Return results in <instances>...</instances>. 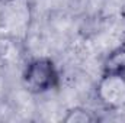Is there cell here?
<instances>
[{
	"instance_id": "obj_1",
	"label": "cell",
	"mask_w": 125,
	"mask_h": 123,
	"mask_svg": "<svg viewBox=\"0 0 125 123\" xmlns=\"http://www.w3.org/2000/svg\"><path fill=\"white\" fill-rule=\"evenodd\" d=\"M22 83L28 91L42 94L57 87L58 71L50 58H35L26 64L22 72Z\"/></svg>"
},
{
	"instance_id": "obj_2",
	"label": "cell",
	"mask_w": 125,
	"mask_h": 123,
	"mask_svg": "<svg viewBox=\"0 0 125 123\" xmlns=\"http://www.w3.org/2000/svg\"><path fill=\"white\" fill-rule=\"evenodd\" d=\"M96 94L106 109H122L125 106V75H102Z\"/></svg>"
},
{
	"instance_id": "obj_3",
	"label": "cell",
	"mask_w": 125,
	"mask_h": 123,
	"mask_svg": "<svg viewBox=\"0 0 125 123\" xmlns=\"http://www.w3.org/2000/svg\"><path fill=\"white\" fill-rule=\"evenodd\" d=\"M102 75H125V46H118L106 55Z\"/></svg>"
},
{
	"instance_id": "obj_4",
	"label": "cell",
	"mask_w": 125,
	"mask_h": 123,
	"mask_svg": "<svg viewBox=\"0 0 125 123\" xmlns=\"http://www.w3.org/2000/svg\"><path fill=\"white\" fill-rule=\"evenodd\" d=\"M65 123H92L96 122L97 117L93 116V113L84 107H73L67 110V114L62 119Z\"/></svg>"
}]
</instances>
